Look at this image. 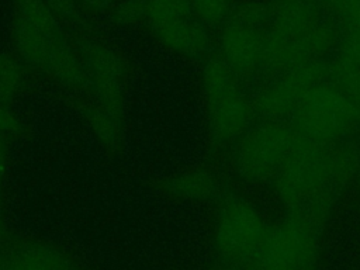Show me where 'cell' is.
<instances>
[{
  "mask_svg": "<svg viewBox=\"0 0 360 270\" xmlns=\"http://www.w3.org/2000/svg\"><path fill=\"white\" fill-rule=\"evenodd\" d=\"M86 270H87V269H86Z\"/></svg>",
  "mask_w": 360,
  "mask_h": 270,
  "instance_id": "14",
  "label": "cell"
},
{
  "mask_svg": "<svg viewBox=\"0 0 360 270\" xmlns=\"http://www.w3.org/2000/svg\"><path fill=\"white\" fill-rule=\"evenodd\" d=\"M328 60H311L259 79L252 84L256 120L288 121L304 93L328 77Z\"/></svg>",
  "mask_w": 360,
  "mask_h": 270,
  "instance_id": "8",
  "label": "cell"
},
{
  "mask_svg": "<svg viewBox=\"0 0 360 270\" xmlns=\"http://www.w3.org/2000/svg\"><path fill=\"white\" fill-rule=\"evenodd\" d=\"M297 138L287 121L256 120L226 150L231 174L245 186L269 187Z\"/></svg>",
  "mask_w": 360,
  "mask_h": 270,
  "instance_id": "5",
  "label": "cell"
},
{
  "mask_svg": "<svg viewBox=\"0 0 360 270\" xmlns=\"http://www.w3.org/2000/svg\"><path fill=\"white\" fill-rule=\"evenodd\" d=\"M152 187L172 202L215 204L228 190L224 173L210 165H191L153 180Z\"/></svg>",
  "mask_w": 360,
  "mask_h": 270,
  "instance_id": "9",
  "label": "cell"
},
{
  "mask_svg": "<svg viewBox=\"0 0 360 270\" xmlns=\"http://www.w3.org/2000/svg\"><path fill=\"white\" fill-rule=\"evenodd\" d=\"M197 84L207 142L214 150H228L256 121L252 86L215 55L201 62Z\"/></svg>",
  "mask_w": 360,
  "mask_h": 270,
  "instance_id": "3",
  "label": "cell"
},
{
  "mask_svg": "<svg viewBox=\"0 0 360 270\" xmlns=\"http://www.w3.org/2000/svg\"><path fill=\"white\" fill-rule=\"evenodd\" d=\"M287 122L297 136L323 145L352 141L360 132L349 97L329 77L304 93Z\"/></svg>",
  "mask_w": 360,
  "mask_h": 270,
  "instance_id": "6",
  "label": "cell"
},
{
  "mask_svg": "<svg viewBox=\"0 0 360 270\" xmlns=\"http://www.w3.org/2000/svg\"><path fill=\"white\" fill-rule=\"evenodd\" d=\"M271 221L252 195L228 190L215 204L211 222V249L222 270H248Z\"/></svg>",
  "mask_w": 360,
  "mask_h": 270,
  "instance_id": "4",
  "label": "cell"
},
{
  "mask_svg": "<svg viewBox=\"0 0 360 270\" xmlns=\"http://www.w3.org/2000/svg\"><path fill=\"white\" fill-rule=\"evenodd\" d=\"M326 225L300 212L283 211L248 270H316Z\"/></svg>",
  "mask_w": 360,
  "mask_h": 270,
  "instance_id": "7",
  "label": "cell"
},
{
  "mask_svg": "<svg viewBox=\"0 0 360 270\" xmlns=\"http://www.w3.org/2000/svg\"><path fill=\"white\" fill-rule=\"evenodd\" d=\"M38 91V84L25 65L10 49L0 52V103L15 105Z\"/></svg>",
  "mask_w": 360,
  "mask_h": 270,
  "instance_id": "12",
  "label": "cell"
},
{
  "mask_svg": "<svg viewBox=\"0 0 360 270\" xmlns=\"http://www.w3.org/2000/svg\"><path fill=\"white\" fill-rule=\"evenodd\" d=\"M32 134V124L20 114L15 105L0 103V252L10 232L6 219L11 153L15 145L31 138Z\"/></svg>",
  "mask_w": 360,
  "mask_h": 270,
  "instance_id": "11",
  "label": "cell"
},
{
  "mask_svg": "<svg viewBox=\"0 0 360 270\" xmlns=\"http://www.w3.org/2000/svg\"><path fill=\"white\" fill-rule=\"evenodd\" d=\"M212 270H222V269H221V267H218V266H217V267H215V269H212Z\"/></svg>",
  "mask_w": 360,
  "mask_h": 270,
  "instance_id": "13",
  "label": "cell"
},
{
  "mask_svg": "<svg viewBox=\"0 0 360 270\" xmlns=\"http://www.w3.org/2000/svg\"><path fill=\"white\" fill-rule=\"evenodd\" d=\"M0 270H86L65 248L44 238L14 233L0 252Z\"/></svg>",
  "mask_w": 360,
  "mask_h": 270,
  "instance_id": "10",
  "label": "cell"
},
{
  "mask_svg": "<svg viewBox=\"0 0 360 270\" xmlns=\"http://www.w3.org/2000/svg\"><path fill=\"white\" fill-rule=\"evenodd\" d=\"M10 51L108 159L124 155L135 65L76 0H8Z\"/></svg>",
  "mask_w": 360,
  "mask_h": 270,
  "instance_id": "1",
  "label": "cell"
},
{
  "mask_svg": "<svg viewBox=\"0 0 360 270\" xmlns=\"http://www.w3.org/2000/svg\"><path fill=\"white\" fill-rule=\"evenodd\" d=\"M357 156L354 139L323 145L298 136L267 188L283 211L328 226L343 193L354 184Z\"/></svg>",
  "mask_w": 360,
  "mask_h": 270,
  "instance_id": "2",
  "label": "cell"
}]
</instances>
